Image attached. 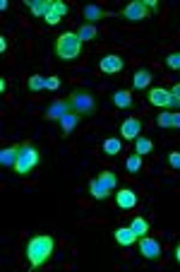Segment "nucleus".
Masks as SVG:
<instances>
[{
	"mask_svg": "<svg viewBox=\"0 0 180 272\" xmlns=\"http://www.w3.org/2000/svg\"><path fill=\"white\" fill-rule=\"evenodd\" d=\"M39 159H41L39 150L34 147L32 142H24V145L20 147V157H17V164H15V171H17V176L32 174L34 169H36V164H39Z\"/></svg>",
	"mask_w": 180,
	"mask_h": 272,
	"instance_id": "nucleus-3",
	"label": "nucleus"
},
{
	"mask_svg": "<svg viewBox=\"0 0 180 272\" xmlns=\"http://www.w3.org/2000/svg\"><path fill=\"white\" fill-rule=\"evenodd\" d=\"M168 164H170V169H180V152H170Z\"/></svg>",
	"mask_w": 180,
	"mask_h": 272,
	"instance_id": "nucleus-33",
	"label": "nucleus"
},
{
	"mask_svg": "<svg viewBox=\"0 0 180 272\" xmlns=\"http://www.w3.org/2000/svg\"><path fill=\"white\" fill-rule=\"evenodd\" d=\"M166 65H168L170 70H180V51L178 53H170L168 58H166Z\"/></svg>",
	"mask_w": 180,
	"mask_h": 272,
	"instance_id": "nucleus-29",
	"label": "nucleus"
},
{
	"mask_svg": "<svg viewBox=\"0 0 180 272\" xmlns=\"http://www.w3.org/2000/svg\"><path fill=\"white\" fill-rule=\"evenodd\" d=\"M113 239H116L123 248H130V246L137 241V234H135L130 227H118L116 231H113Z\"/></svg>",
	"mask_w": 180,
	"mask_h": 272,
	"instance_id": "nucleus-11",
	"label": "nucleus"
},
{
	"mask_svg": "<svg viewBox=\"0 0 180 272\" xmlns=\"http://www.w3.org/2000/svg\"><path fill=\"white\" fill-rule=\"evenodd\" d=\"M60 20H63V17H58V15H55V12H48V15H46V17H43V22L48 24V27H55V24L60 22Z\"/></svg>",
	"mask_w": 180,
	"mask_h": 272,
	"instance_id": "nucleus-32",
	"label": "nucleus"
},
{
	"mask_svg": "<svg viewBox=\"0 0 180 272\" xmlns=\"http://www.w3.org/2000/svg\"><path fill=\"white\" fill-rule=\"evenodd\" d=\"M151 150H154V142L149 140V138H137V140H135V152H137V154L147 157Z\"/></svg>",
	"mask_w": 180,
	"mask_h": 272,
	"instance_id": "nucleus-23",
	"label": "nucleus"
},
{
	"mask_svg": "<svg viewBox=\"0 0 180 272\" xmlns=\"http://www.w3.org/2000/svg\"><path fill=\"white\" fill-rule=\"evenodd\" d=\"M149 85H151V73H149L147 67H142V70H137L132 75V87L135 89H147Z\"/></svg>",
	"mask_w": 180,
	"mask_h": 272,
	"instance_id": "nucleus-17",
	"label": "nucleus"
},
{
	"mask_svg": "<svg viewBox=\"0 0 180 272\" xmlns=\"http://www.w3.org/2000/svg\"><path fill=\"white\" fill-rule=\"evenodd\" d=\"M55 55H58V60H63V63H70L74 60L77 55L82 53V41H79V36L77 32H65L58 36V41L53 46Z\"/></svg>",
	"mask_w": 180,
	"mask_h": 272,
	"instance_id": "nucleus-2",
	"label": "nucleus"
},
{
	"mask_svg": "<svg viewBox=\"0 0 180 272\" xmlns=\"http://www.w3.org/2000/svg\"><path fill=\"white\" fill-rule=\"evenodd\" d=\"M151 12L147 10V5H144V0H132V3H127L123 12H120V17L125 20V22H142V20H147Z\"/></svg>",
	"mask_w": 180,
	"mask_h": 272,
	"instance_id": "nucleus-5",
	"label": "nucleus"
},
{
	"mask_svg": "<svg viewBox=\"0 0 180 272\" xmlns=\"http://www.w3.org/2000/svg\"><path fill=\"white\" fill-rule=\"evenodd\" d=\"M149 101L154 104V106H159V109H170V104H173V94H170V89L166 87H154L149 92Z\"/></svg>",
	"mask_w": 180,
	"mask_h": 272,
	"instance_id": "nucleus-8",
	"label": "nucleus"
},
{
	"mask_svg": "<svg viewBox=\"0 0 180 272\" xmlns=\"http://www.w3.org/2000/svg\"><path fill=\"white\" fill-rule=\"evenodd\" d=\"M8 51V36H0V53Z\"/></svg>",
	"mask_w": 180,
	"mask_h": 272,
	"instance_id": "nucleus-35",
	"label": "nucleus"
},
{
	"mask_svg": "<svg viewBox=\"0 0 180 272\" xmlns=\"http://www.w3.org/2000/svg\"><path fill=\"white\" fill-rule=\"evenodd\" d=\"M173 258H175V262H180V241L175 243V248H173Z\"/></svg>",
	"mask_w": 180,
	"mask_h": 272,
	"instance_id": "nucleus-36",
	"label": "nucleus"
},
{
	"mask_svg": "<svg viewBox=\"0 0 180 272\" xmlns=\"http://www.w3.org/2000/svg\"><path fill=\"white\" fill-rule=\"evenodd\" d=\"M20 147L22 145H12V147H5V150H0V164L5 166V169H15V164H17V157H20Z\"/></svg>",
	"mask_w": 180,
	"mask_h": 272,
	"instance_id": "nucleus-13",
	"label": "nucleus"
},
{
	"mask_svg": "<svg viewBox=\"0 0 180 272\" xmlns=\"http://www.w3.org/2000/svg\"><path fill=\"white\" fill-rule=\"evenodd\" d=\"M51 12H55L58 17H67L70 8H67V3H63V0H51Z\"/></svg>",
	"mask_w": 180,
	"mask_h": 272,
	"instance_id": "nucleus-27",
	"label": "nucleus"
},
{
	"mask_svg": "<svg viewBox=\"0 0 180 272\" xmlns=\"http://www.w3.org/2000/svg\"><path fill=\"white\" fill-rule=\"evenodd\" d=\"M58 87H60V77H55V75L46 77V89H51V92H55Z\"/></svg>",
	"mask_w": 180,
	"mask_h": 272,
	"instance_id": "nucleus-31",
	"label": "nucleus"
},
{
	"mask_svg": "<svg viewBox=\"0 0 180 272\" xmlns=\"http://www.w3.org/2000/svg\"><path fill=\"white\" fill-rule=\"evenodd\" d=\"M8 8H10V3H8V0H0V10L5 12V10H8Z\"/></svg>",
	"mask_w": 180,
	"mask_h": 272,
	"instance_id": "nucleus-38",
	"label": "nucleus"
},
{
	"mask_svg": "<svg viewBox=\"0 0 180 272\" xmlns=\"http://www.w3.org/2000/svg\"><path fill=\"white\" fill-rule=\"evenodd\" d=\"M139 253L147 260H156L161 255V243L156 239H151V236H139Z\"/></svg>",
	"mask_w": 180,
	"mask_h": 272,
	"instance_id": "nucleus-7",
	"label": "nucleus"
},
{
	"mask_svg": "<svg viewBox=\"0 0 180 272\" xmlns=\"http://www.w3.org/2000/svg\"><path fill=\"white\" fill-rule=\"evenodd\" d=\"M101 183L106 185V188H111V190H116V185H118V176L113 174V171H101V174L96 176Z\"/></svg>",
	"mask_w": 180,
	"mask_h": 272,
	"instance_id": "nucleus-25",
	"label": "nucleus"
},
{
	"mask_svg": "<svg viewBox=\"0 0 180 272\" xmlns=\"http://www.w3.org/2000/svg\"><path fill=\"white\" fill-rule=\"evenodd\" d=\"M24 253H27V260H29V267L36 270L53 258L55 253V239L48 236V234H34L32 239L27 241L24 246Z\"/></svg>",
	"mask_w": 180,
	"mask_h": 272,
	"instance_id": "nucleus-1",
	"label": "nucleus"
},
{
	"mask_svg": "<svg viewBox=\"0 0 180 272\" xmlns=\"http://www.w3.org/2000/svg\"><path fill=\"white\" fill-rule=\"evenodd\" d=\"M0 92H3V94L8 92V82H5V80H0Z\"/></svg>",
	"mask_w": 180,
	"mask_h": 272,
	"instance_id": "nucleus-39",
	"label": "nucleus"
},
{
	"mask_svg": "<svg viewBox=\"0 0 180 272\" xmlns=\"http://www.w3.org/2000/svg\"><path fill=\"white\" fill-rule=\"evenodd\" d=\"M27 87H29V92H41V89H46V77L32 75L29 80H27Z\"/></svg>",
	"mask_w": 180,
	"mask_h": 272,
	"instance_id": "nucleus-26",
	"label": "nucleus"
},
{
	"mask_svg": "<svg viewBox=\"0 0 180 272\" xmlns=\"http://www.w3.org/2000/svg\"><path fill=\"white\" fill-rule=\"evenodd\" d=\"M120 150H123V140L120 138H106L104 140V154L116 157V154H120Z\"/></svg>",
	"mask_w": 180,
	"mask_h": 272,
	"instance_id": "nucleus-21",
	"label": "nucleus"
},
{
	"mask_svg": "<svg viewBox=\"0 0 180 272\" xmlns=\"http://www.w3.org/2000/svg\"><path fill=\"white\" fill-rule=\"evenodd\" d=\"M72 106H70V101H53L48 109H46V118H53V120H60L65 113H70Z\"/></svg>",
	"mask_w": 180,
	"mask_h": 272,
	"instance_id": "nucleus-12",
	"label": "nucleus"
},
{
	"mask_svg": "<svg viewBox=\"0 0 180 272\" xmlns=\"http://www.w3.org/2000/svg\"><path fill=\"white\" fill-rule=\"evenodd\" d=\"M113 104H116L118 109H130L132 106V94L127 89H118L116 94H113Z\"/></svg>",
	"mask_w": 180,
	"mask_h": 272,
	"instance_id": "nucleus-20",
	"label": "nucleus"
},
{
	"mask_svg": "<svg viewBox=\"0 0 180 272\" xmlns=\"http://www.w3.org/2000/svg\"><path fill=\"white\" fill-rule=\"evenodd\" d=\"M108 12H104L99 5H94V3H89V5H84V20L89 24H94V22H99V20H104Z\"/></svg>",
	"mask_w": 180,
	"mask_h": 272,
	"instance_id": "nucleus-18",
	"label": "nucleus"
},
{
	"mask_svg": "<svg viewBox=\"0 0 180 272\" xmlns=\"http://www.w3.org/2000/svg\"><path fill=\"white\" fill-rule=\"evenodd\" d=\"M173 128H180V113H173Z\"/></svg>",
	"mask_w": 180,
	"mask_h": 272,
	"instance_id": "nucleus-37",
	"label": "nucleus"
},
{
	"mask_svg": "<svg viewBox=\"0 0 180 272\" xmlns=\"http://www.w3.org/2000/svg\"><path fill=\"white\" fill-rule=\"evenodd\" d=\"M144 5H147L149 12H156V8H159V3H156V0H144Z\"/></svg>",
	"mask_w": 180,
	"mask_h": 272,
	"instance_id": "nucleus-34",
	"label": "nucleus"
},
{
	"mask_svg": "<svg viewBox=\"0 0 180 272\" xmlns=\"http://www.w3.org/2000/svg\"><path fill=\"white\" fill-rule=\"evenodd\" d=\"M170 94H173V104H170V109H180V82L170 87Z\"/></svg>",
	"mask_w": 180,
	"mask_h": 272,
	"instance_id": "nucleus-30",
	"label": "nucleus"
},
{
	"mask_svg": "<svg viewBox=\"0 0 180 272\" xmlns=\"http://www.w3.org/2000/svg\"><path fill=\"white\" fill-rule=\"evenodd\" d=\"M67 101H70L74 113H79V116H92L96 111V99L89 92H84V89H74Z\"/></svg>",
	"mask_w": 180,
	"mask_h": 272,
	"instance_id": "nucleus-4",
	"label": "nucleus"
},
{
	"mask_svg": "<svg viewBox=\"0 0 180 272\" xmlns=\"http://www.w3.org/2000/svg\"><path fill=\"white\" fill-rule=\"evenodd\" d=\"M79 118H82V116H79V113H74V111H70V113H65L63 118L58 120V123H60V130H63L65 135H70V132H72L74 128L79 125Z\"/></svg>",
	"mask_w": 180,
	"mask_h": 272,
	"instance_id": "nucleus-15",
	"label": "nucleus"
},
{
	"mask_svg": "<svg viewBox=\"0 0 180 272\" xmlns=\"http://www.w3.org/2000/svg\"><path fill=\"white\" fill-rule=\"evenodd\" d=\"M142 135V120L139 118H125L120 125V138L123 140H137Z\"/></svg>",
	"mask_w": 180,
	"mask_h": 272,
	"instance_id": "nucleus-9",
	"label": "nucleus"
},
{
	"mask_svg": "<svg viewBox=\"0 0 180 272\" xmlns=\"http://www.w3.org/2000/svg\"><path fill=\"white\" fill-rule=\"evenodd\" d=\"M99 67H101V73L104 75H116V73H123L125 70V58L118 53H108L101 58V63H99Z\"/></svg>",
	"mask_w": 180,
	"mask_h": 272,
	"instance_id": "nucleus-6",
	"label": "nucleus"
},
{
	"mask_svg": "<svg viewBox=\"0 0 180 272\" xmlns=\"http://www.w3.org/2000/svg\"><path fill=\"white\" fill-rule=\"evenodd\" d=\"M111 193H113V190L106 188L99 178H92V181H89V195L94 197V200H106V197H111Z\"/></svg>",
	"mask_w": 180,
	"mask_h": 272,
	"instance_id": "nucleus-14",
	"label": "nucleus"
},
{
	"mask_svg": "<svg viewBox=\"0 0 180 272\" xmlns=\"http://www.w3.org/2000/svg\"><path fill=\"white\" fill-rule=\"evenodd\" d=\"M27 8H29L34 17H46L51 12V0H29Z\"/></svg>",
	"mask_w": 180,
	"mask_h": 272,
	"instance_id": "nucleus-16",
	"label": "nucleus"
},
{
	"mask_svg": "<svg viewBox=\"0 0 180 272\" xmlns=\"http://www.w3.org/2000/svg\"><path fill=\"white\" fill-rule=\"evenodd\" d=\"M130 229L137 234V239H139V236H147V234H149V222L144 217H135L132 222H130Z\"/></svg>",
	"mask_w": 180,
	"mask_h": 272,
	"instance_id": "nucleus-22",
	"label": "nucleus"
},
{
	"mask_svg": "<svg viewBox=\"0 0 180 272\" xmlns=\"http://www.w3.org/2000/svg\"><path fill=\"white\" fill-rule=\"evenodd\" d=\"M116 205L120 210H132V207H137V193L132 190V188H120L116 193Z\"/></svg>",
	"mask_w": 180,
	"mask_h": 272,
	"instance_id": "nucleus-10",
	"label": "nucleus"
},
{
	"mask_svg": "<svg viewBox=\"0 0 180 272\" xmlns=\"http://www.w3.org/2000/svg\"><path fill=\"white\" fill-rule=\"evenodd\" d=\"M77 36H79V41H82V44H84V41H94L96 36H99V29H96V24L84 22L79 29H77Z\"/></svg>",
	"mask_w": 180,
	"mask_h": 272,
	"instance_id": "nucleus-19",
	"label": "nucleus"
},
{
	"mask_svg": "<svg viewBox=\"0 0 180 272\" xmlns=\"http://www.w3.org/2000/svg\"><path fill=\"white\" fill-rule=\"evenodd\" d=\"M156 125L159 128H173V113L170 111H161L156 116Z\"/></svg>",
	"mask_w": 180,
	"mask_h": 272,
	"instance_id": "nucleus-28",
	"label": "nucleus"
},
{
	"mask_svg": "<svg viewBox=\"0 0 180 272\" xmlns=\"http://www.w3.org/2000/svg\"><path fill=\"white\" fill-rule=\"evenodd\" d=\"M125 169L127 171H130V174H137L139 169H142V154H130V157H127L125 159Z\"/></svg>",
	"mask_w": 180,
	"mask_h": 272,
	"instance_id": "nucleus-24",
	"label": "nucleus"
}]
</instances>
